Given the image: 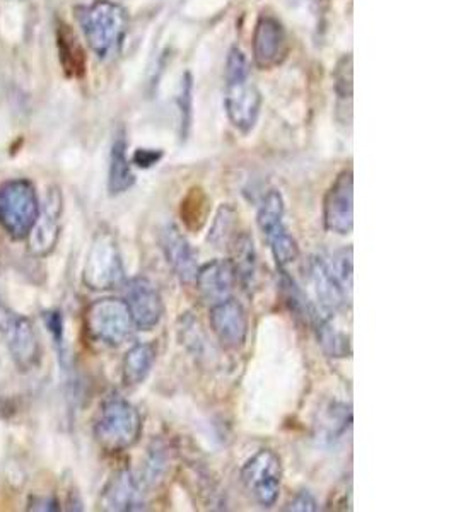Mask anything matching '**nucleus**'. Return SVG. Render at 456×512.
Returning <instances> with one entry per match:
<instances>
[{"label": "nucleus", "mask_w": 456, "mask_h": 512, "mask_svg": "<svg viewBox=\"0 0 456 512\" xmlns=\"http://www.w3.org/2000/svg\"><path fill=\"white\" fill-rule=\"evenodd\" d=\"M84 38L98 59H112L122 47L129 28L127 12L112 0H94L93 4L77 11Z\"/></svg>", "instance_id": "obj_1"}, {"label": "nucleus", "mask_w": 456, "mask_h": 512, "mask_svg": "<svg viewBox=\"0 0 456 512\" xmlns=\"http://www.w3.org/2000/svg\"><path fill=\"white\" fill-rule=\"evenodd\" d=\"M142 432L139 410L123 398H110L100 408L94 420V439L108 453H120L132 448Z\"/></svg>", "instance_id": "obj_2"}, {"label": "nucleus", "mask_w": 456, "mask_h": 512, "mask_svg": "<svg viewBox=\"0 0 456 512\" xmlns=\"http://www.w3.org/2000/svg\"><path fill=\"white\" fill-rule=\"evenodd\" d=\"M40 209L38 193L31 181L18 178L0 185V226L12 239L28 238Z\"/></svg>", "instance_id": "obj_3"}, {"label": "nucleus", "mask_w": 456, "mask_h": 512, "mask_svg": "<svg viewBox=\"0 0 456 512\" xmlns=\"http://www.w3.org/2000/svg\"><path fill=\"white\" fill-rule=\"evenodd\" d=\"M123 277L125 268L117 238L110 231L96 233L86 256L82 282L93 291H110L122 284Z\"/></svg>", "instance_id": "obj_4"}, {"label": "nucleus", "mask_w": 456, "mask_h": 512, "mask_svg": "<svg viewBox=\"0 0 456 512\" xmlns=\"http://www.w3.org/2000/svg\"><path fill=\"white\" fill-rule=\"evenodd\" d=\"M86 328L89 337L96 342L108 347H120L134 333L135 325L129 306L123 299L103 297L94 301L86 311Z\"/></svg>", "instance_id": "obj_5"}, {"label": "nucleus", "mask_w": 456, "mask_h": 512, "mask_svg": "<svg viewBox=\"0 0 456 512\" xmlns=\"http://www.w3.org/2000/svg\"><path fill=\"white\" fill-rule=\"evenodd\" d=\"M0 333L6 338L12 361L21 371H33L41 361V345L30 318L14 313L0 301Z\"/></svg>", "instance_id": "obj_6"}, {"label": "nucleus", "mask_w": 456, "mask_h": 512, "mask_svg": "<svg viewBox=\"0 0 456 512\" xmlns=\"http://www.w3.org/2000/svg\"><path fill=\"white\" fill-rule=\"evenodd\" d=\"M241 482L248 494L262 507L274 506L282 485L281 458L270 451L260 449L241 468Z\"/></svg>", "instance_id": "obj_7"}, {"label": "nucleus", "mask_w": 456, "mask_h": 512, "mask_svg": "<svg viewBox=\"0 0 456 512\" xmlns=\"http://www.w3.org/2000/svg\"><path fill=\"white\" fill-rule=\"evenodd\" d=\"M323 222L327 231L351 234L354 227V180L351 169L342 171L323 200Z\"/></svg>", "instance_id": "obj_8"}, {"label": "nucleus", "mask_w": 456, "mask_h": 512, "mask_svg": "<svg viewBox=\"0 0 456 512\" xmlns=\"http://www.w3.org/2000/svg\"><path fill=\"white\" fill-rule=\"evenodd\" d=\"M125 304L129 306L130 315L137 330L149 332L159 325L163 318V297L158 287L144 277L130 279L125 286Z\"/></svg>", "instance_id": "obj_9"}, {"label": "nucleus", "mask_w": 456, "mask_h": 512, "mask_svg": "<svg viewBox=\"0 0 456 512\" xmlns=\"http://www.w3.org/2000/svg\"><path fill=\"white\" fill-rule=\"evenodd\" d=\"M224 108L228 113L229 122L243 134L252 132L257 125L260 110H262V96L250 79L226 84Z\"/></svg>", "instance_id": "obj_10"}, {"label": "nucleus", "mask_w": 456, "mask_h": 512, "mask_svg": "<svg viewBox=\"0 0 456 512\" xmlns=\"http://www.w3.org/2000/svg\"><path fill=\"white\" fill-rule=\"evenodd\" d=\"M211 326L224 349L238 350L248 335V315L240 301L233 297L211 306Z\"/></svg>", "instance_id": "obj_11"}, {"label": "nucleus", "mask_w": 456, "mask_h": 512, "mask_svg": "<svg viewBox=\"0 0 456 512\" xmlns=\"http://www.w3.org/2000/svg\"><path fill=\"white\" fill-rule=\"evenodd\" d=\"M60 216H62V193L52 188L41 205L35 226L28 234L30 251L35 256H47L55 250L59 241Z\"/></svg>", "instance_id": "obj_12"}, {"label": "nucleus", "mask_w": 456, "mask_h": 512, "mask_svg": "<svg viewBox=\"0 0 456 512\" xmlns=\"http://www.w3.org/2000/svg\"><path fill=\"white\" fill-rule=\"evenodd\" d=\"M287 35L284 26L272 16L258 19L253 33V59L260 69H274L286 59Z\"/></svg>", "instance_id": "obj_13"}, {"label": "nucleus", "mask_w": 456, "mask_h": 512, "mask_svg": "<svg viewBox=\"0 0 456 512\" xmlns=\"http://www.w3.org/2000/svg\"><path fill=\"white\" fill-rule=\"evenodd\" d=\"M161 248H163L166 262L170 263L176 277L182 284H192L195 282L199 265H197V256L193 253L192 246L188 239L183 236L178 227L166 226L161 233Z\"/></svg>", "instance_id": "obj_14"}, {"label": "nucleus", "mask_w": 456, "mask_h": 512, "mask_svg": "<svg viewBox=\"0 0 456 512\" xmlns=\"http://www.w3.org/2000/svg\"><path fill=\"white\" fill-rule=\"evenodd\" d=\"M101 506L106 511H142L146 497L141 483L129 470L115 473L103 490Z\"/></svg>", "instance_id": "obj_15"}, {"label": "nucleus", "mask_w": 456, "mask_h": 512, "mask_svg": "<svg viewBox=\"0 0 456 512\" xmlns=\"http://www.w3.org/2000/svg\"><path fill=\"white\" fill-rule=\"evenodd\" d=\"M199 292L207 303H221L233 294L236 274L229 260H214L199 268L195 277Z\"/></svg>", "instance_id": "obj_16"}, {"label": "nucleus", "mask_w": 456, "mask_h": 512, "mask_svg": "<svg viewBox=\"0 0 456 512\" xmlns=\"http://www.w3.org/2000/svg\"><path fill=\"white\" fill-rule=\"evenodd\" d=\"M284 214H286V205H284L282 193L279 190L267 192L262 204L258 207L257 224L270 248L281 245L293 236L284 224Z\"/></svg>", "instance_id": "obj_17"}, {"label": "nucleus", "mask_w": 456, "mask_h": 512, "mask_svg": "<svg viewBox=\"0 0 456 512\" xmlns=\"http://www.w3.org/2000/svg\"><path fill=\"white\" fill-rule=\"evenodd\" d=\"M311 279L315 286L316 297L320 301L323 311L327 313H335L340 308H345L349 303V299L345 297L344 291L340 289L339 282L335 279L328 258L316 256L311 260Z\"/></svg>", "instance_id": "obj_18"}, {"label": "nucleus", "mask_w": 456, "mask_h": 512, "mask_svg": "<svg viewBox=\"0 0 456 512\" xmlns=\"http://www.w3.org/2000/svg\"><path fill=\"white\" fill-rule=\"evenodd\" d=\"M135 175L132 171L129 156H127V140L118 135L110 154V169H108V192L112 197L129 192L134 187Z\"/></svg>", "instance_id": "obj_19"}, {"label": "nucleus", "mask_w": 456, "mask_h": 512, "mask_svg": "<svg viewBox=\"0 0 456 512\" xmlns=\"http://www.w3.org/2000/svg\"><path fill=\"white\" fill-rule=\"evenodd\" d=\"M156 362V349L151 344H137L123 357V381L129 386H137L146 381Z\"/></svg>", "instance_id": "obj_20"}, {"label": "nucleus", "mask_w": 456, "mask_h": 512, "mask_svg": "<svg viewBox=\"0 0 456 512\" xmlns=\"http://www.w3.org/2000/svg\"><path fill=\"white\" fill-rule=\"evenodd\" d=\"M233 260H229L234 268L236 280H240L243 284H250L255 272H257V253L253 246V239L250 234H236L233 241Z\"/></svg>", "instance_id": "obj_21"}, {"label": "nucleus", "mask_w": 456, "mask_h": 512, "mask_svg": "<svg viewBox=\"0 0 456 512\" xmlns=\"http://www.w3.org/2000/svg\"><path fill=\"white\" fill-rule=\"evenodd\" d=\"M316 335H318V344L322 345L323 352L328 357H347L351 354L349 338L345 333L337 330L328 318L316 316Z\"/></svg>", "instance_id": "obj_22"}, {"label": "nucleus", "mask_w": 456, "mask_h": 512, "mask_svg": "<svg viewBox=\"0 0 456 512\" xmlns=\"http://www.w3.org/2000/svg\"><path fill=\"white\" fill-rule=\"evenodd\" d=\"M328 265L339 282L340 289L344 291L345 297L352 303V292H354V253L352 248H344L337 251L332 258H328Z\"/></svg>", "instance_id": "obj_23"}, {"label": "nucleus", "mask_w": 456, "mask_h": 512, "mask_svg": "<svg viewBox=\"0 0 456 512\" xmlns=\"http://www.w3.org/2000/svg\"><path fill=\"white\" fill-rule=\"evenodd\" d=\"M236 210L229 205H221V209L217 210L216 219L212 224L211 234H209V241L216 248H223V245H231L234 236V226H236Z\"/></svg>", "instance_id": "obj_24"}, {"label": "nucleus", "mask_w": 456, "mask_h": 512, "mask_svg": "<svg viewBox=\"0 0 456 512\" xmlns=\"http://www.w3.org/2000/svg\"><path fill=\"white\" fill-rule=\"evenodd\" d=\"M176 105L180 111V130H182V139H187L190 127H192L193 118V77L190 72L183 74L178 94H176Z\"/></svg>", "instance_id": "obj_25"}, {"label": "nucleus", "mask_w": 456, "mask_h": 512, "mask_svg": "<svg viewBox=\"0 0 456 512\" xmlns=\"http://www.w3.org/2000/svg\"><path fill=\"white\" fill-rule=\"evenodd\" d=\"M246 79H250V62L240 48H231L226 60V84L246 81Z\"/></svg>", "instance_id": "obj_26"}, {"label": "nucleus", "mask_w": 456, "mask_h": 512, "mask_svg": "<svg viewBox=\"0 0 456 512\" xmlns=\"http://www.w3.org/2000/svg\"><path fill=\"white\" fill-rule=\"evenodd\" d=\"M316 509L318 507H316L315 497L310 492H299L286 507V511L294 512H311L316 511Z\"/></svg>", "instance_id": "obj_27"}, {"label": "nucleus", "mask_w": 456, "mask_h": 512, "mask_svg": "<svg viewBox=\"0 0 456 512\" xmlns=\"http://www.w3.org/2000/svg\"><path fill=\"white\" fill-rule=\"evenodd\" d=\"M163 158V151H154V149H137L132 158V163L137 164L139 168H152L154 164L159 163V159Z\"/></svg>", "instance_id": "obj_28"}, {"label": "nucleus", "mask_w": 456, "mask_h": 512, "mask_svg": "<svg viewBox=\"0 0 456 512\" xmlns=\"http://www.w3.org/2000/svg\"><path fill=\"white\" fill-rule=\"evenodd\" d=\"M45 323H47V328L53 335V340H55L57 344H62V335H64V321H62V316H60V313H57V311L47 313V315H45Z\"/></svg>", "instance_id": "obj_29"}, {"label": "nucleus", "mask_w": 456, "mask_h": 512, "mask_svg": "<svg viewBox=\"0 0 456 512\" xmlns=\"http://www.w3.org/2000/svg\"><path fill=\"white\" fill-rule=\"evenodd\" d=\"M38 506H31V511H59V507H57V502L53 501V499H47V497H43L40 501L36 502Z\"/></svg>", "instance_id": "obj_30"}, {"label": "nucleus", "mask_w": 456, "mask_h": 512, "mask_svg": "<svg viewBox=\"0 0 456 512\" xmlns=\"http://www.w3.org/2000/svg\"><path fill=\"white\" fill-rule=\"evenodd\" d=\"M16 2H23V0H16Z\"/></svg>", "instance_id": "obj_31"}]
</instances>
